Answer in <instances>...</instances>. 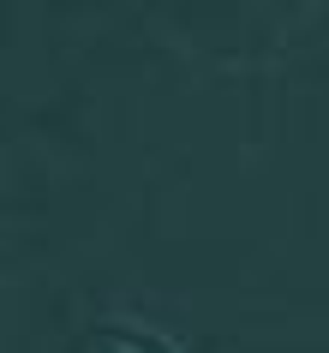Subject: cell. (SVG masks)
Listing matches in <instances>:
<instances>
[{
	"label": "cell",
	"instance_id": "1",
	"mask_svg": "<svg viewBox=\"0 0 329 353\" xmlns=\"http://www.w3.org/2000/svg\"><path fill=\"white\" fill-rule=\"evenodd\" d=\"M78 353H168L162 341H150L138 330H90L78 341Z\"/></svg>",
	"mask_w": 329,
	"mask_h": 353
}]
</instances>
